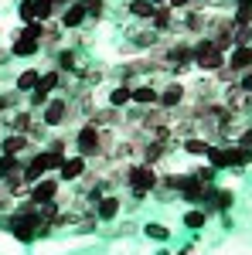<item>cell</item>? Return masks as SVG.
I'll use <instances>...</instances> for the list:
<instances>
[{"label": "cell", "instance_id": "1", "mask_svg": "<svg viewBox=\"0 0 252 255\" xmlns=\"http://www.w3.org/2000/svg\"><path fill=\"white\" fill-rule=\"evenodd\" d=\"M7 232L17 238V242L31 245L34 238L48 235V232H51V225H44L38 215H20V211H10V215H7Z\"/></svg>", "mask_w": 252, "mask_h": 255}, {"label": "cell", "instance_id": "2", "mask_svg": "<svg viewBox=\"0 0 252 255\" xmlns=\"http://www.w3.org/2000/svg\"><path fill=\"white\" fill-rule=\"evenodd\" d=\"M157 180H160V174H157V167H150V163H130L123 170V184L133 191L136 201H143V197L150 194L157 187Z\"/></svg>", "mask_w": 252, "mask_h": 255}, {"label": "cell", "instance_id": "3", "mask_svg": "<svg viewBox=\"0 0 252 255\" xmlns=\"http://www.w3.org/2000/svg\"><path fill=\"white\" fill-rule=\"evenodd\" d=\"M10 55L14 58H34L41 51V20H34V24H20L17 34L10 38Z\"/></svg>", "mask_w": 252, "mask_h": 255}, {"label": "cell", "instance_id": "4", "mask_svg": "<svg viewBox=\"0 0 252 255\" xmlns=\"http://www.w3.org/2000/svg\"><path fill=\"white\" fill-rule=\"evenodd\" d=\"M191 51H194V68L205 72V75H215V72L225 65V55L212 44V38H198L191 44Z\"/></svg>", "mask_w": 252, "mask_h": 255}, {"label": "cell", "instance_id": "5", "mask_svg": "<svg viewBox=\"0 0 252 255\" xmlns=\"http://www.w3.org/2000/svg\"><path fill=\"white\" fill-rule=\"evenodd\" d=\"M75 153H78V157H85V160L102 157V129L92 126L89 119L75 129Z\"/></svg>", "mask_w": 252, "mask_h": 255}, {"label": "cell", "instance_id": "6", "mask_svg": "<svg viewBox=\"0 0 252 255\" xmlns=\"http://www.w3.org/2000/svg\"><path fill=\"white\" fill-rule=\"evenodd\" d=\"M41 123L48 126V129H58V126H65L68 119H72V99L65 96H51L48 99V106L41 109Z\"/></svg>", "mask_w": 252, "mask_h": 255}, {"label": "cell", "instance_id": "7", "mask_svg": "<svg viewBox=\"0 0 252 255\" xmlns=\"http://www.w3.org/2000/svg\"><path fill=\"white\" fill-rule=\"evenodd\" d=\"M232 204H235V194L229 191V187H208L198 208L212 218V215H229V208H232Z\"/></svg>", "mask_w": 252, "mask_h": 255}, {"label": "cell", "instance_id": "8", "mask_svg": "<svg viewBox=\"0 0 252 255\" xmlns=\"http://www.w3.org/2000/svg\"><path fill=\"white\" fill-rule=\"evenodd\" d=\"M61 194V180L58 177H41L38 184H31V191H27V201H34V204H48V201H58Z\"/></svg>", "mask_w": 252, "mask_h": 255}, {"label": "cell", "instance_id": "9", "mask_svg": "<svg viewBox=\"0 0 252 255\" xmlns=\"http://www.w3.org/2000/svg\"><path fill=\"white\" fill-rule=\"evenodd\" d=\"M89 174V160L85 157H65L61 160V167H58V180L61 184H78V180H82V177Z\"/></svg>", "mask_w": 252, "mask_h": 255}, {"label": "cell", "instance_id": "10", "mask_svg": "<svg viewBox=\"0 0 252 255\" xmlns=\"http://www.w3.org/2000/svg\"><path fill=\"white\" fill-rule=\"evenodd\" d=\"M89 211H92L99 221H116L119 211H123V201H119L116 194H102V197H96V201L89 204Z\"/></svg>", "mask_w": 252, "mask_h": 255}, {"label": "cell", "instance_id": "11", "mask_svg": "<svg viewBox=\"0 0 252 255\" xmlns=\"http://www.w3.org/2000/svg\"><path fill=\"white\" fill-rule=\"evenodd\" d=\"M184 99H188V85L184 82H167L164 89H160V109H167V113H174L177 106H184Z\"/></svg>", "mask_w": 252, "mask_h": 255}, {"label": "cell", "instance_id": "12", "mask_svg": "<svg viewBox=\"0 0 252 255\" xmlns=\"http://www.w3.org/2000/svg\"><path fill=\"white\" fill-rule=\"evenodd\" d=\"M58 24H61V31H78L82 24H89V14H85L82 0H72V3L61 10V14H58Z\"/></svg>", "mask_w": 252, "mask_h": 255}, {"label": "cell", "instance_id": "13", "mask_svg": "<svg viewBox=\"0 0 252 255\" xmlns=\"http://www.w3.org/2000/svg\"><path fill=\"white\" fill-rule=\"evenodd\" d=\"M164 65H174V68H191L194 65V51L188 41H174L167 51H164Z\"/></svg>", "mask_w": 252, "mask_h": 255}, {"label": "cell", "instance_id": "14", "mask_svg": "<svg viewBox=\"0 0 252 255\" xmlns=\"http://www.w3.org/2000/svg\"><path fill=\"white\" fill-rule=\"evenodd\" d=\"M225 65L232 68L235 75L249 72V68H252V44H239V48H232V51L225 55Z\"/></svg>", "mask_w": 252, "mask_h": 255}, {"label": "cell", "instance_id": "15", "mask_svg": "<svg viewBox=\"0 0 252 255\" xmlns=\"http://www.w3.org/2000/svg\"><path fill=\"white\" fill-rule=\"evenodd\" d=\"M215 187V184H212ZM208 191V184H201V180H194L191 174H181V187H177V194L184 197V201H191V204H201V197Z\"/></svg>", "mask_w": 252, "mask_h": 255}, {"label": "cell", "instance_id": "16", "mask_svg": "<svg viewBox=\"0 0 252 255\" xmlns=\"http://www.w3.org/2000/svg\"><path fill=\"white\" fill-rule=\"evenodd\" d=\"M89 123L92 126H99V129H119L123 126V113L119 109H92V116H89Z\"/></svg>", "mask_w": 252, "mask_h": 255}, {"label": "cell", "instance_id": "17", "mask_svg": "<svg viewBox=\"0 0 252 255\" xmlns=\"http://www.w3.org/2000/svg\"><path fill=\"white\" fill-rule=\"evenodd\" d=\"M27 146H34V143L24 136V133H7V136L0 139V153H10V157H24Z\"/></svg>", "mask_w": 252, "mask_h": 255}, {"label": "cell", "instance_id": "18", "mask_svg": "<svg viewBox=\"0 0 252 255\" xmlns=\"http://www.w3.org/2000/svg\"><path fill=\"white\" fill-rule=\"evenodd\" d=\"M157 102H160V89L147 85V82L133 85V106H140V109H154Z\"/></svg>", "mask_w": 252, "mask_h": 255}, {"label": "cell", "instance_id": "19", "mask_svg": "<svg viewBox=\"0 0 252 255\" xmlns=\"http://www.w3.org/2000/svg\"><path fill=\"white\" fill-rule=\"evenodd\" d=\"M174 20H177V14L167 7V3H160V7L154 10V17H150V27L160 34V31H171V27H174Z\"/></svg>", "mask_w": 252, "mask_h": 255}, {"label": "cell", "instance_id": "20", "mask_svg": "<svg viewBox=\"0 0 252 255\" xmlns=\"http://www.w3.org/2000/svg\"><path fill=\"white\" fill-rule=\"evenodd\" d=\"M78 61H82V55H78L75 48H65V51L55 55V68H58V72H82Z\"/></svg>", "mask_w": 252, "mask_h": 255}, {"label": "cell", "instance_id": "21", "mask_svg": "<svg viewBox=\"0 0 252 255\" xmlns=\"http://www.w3.org/2000/svg\"><path fill=\"white\" fill-rule=\"evenodd\" d=\"M126 106H133V85L123 82L109 92V109H126Z\"/></svg>", "mask_w": 252, "mask_h": 255}, {"label": "cell", "instance_id": "22", "mask_svg": "<svg viewBox=\"0 0 252 255\" xmlns=\"http://www.w3.org/2000/svg\"><path fill=\"white\" fill-rule=\"evenodd\" d=\"M34 113H31V109H14V113H10V133H24V136H27V129H31V123H34Z\"/></svg>", "mask_w": 252, "mask_h": 255}, {"label": "cell", "instance_id": "23", "mask_svg": "<svg viewBox=\"0 0 252 255\" xmlns=\"http://www.w3.org/2000/svg\"><path fill=\"white\" fill-rule=\"evenodd\" d=\"M229 160H232V170H239V167H249V163H252V146L229 143Z\"/></svg>", "mask_w": 252, "mask_h": 255}, {"label": "cell", "instance_id": "24", "mask_svg": "<svg viewBox=\"0 0 252 255\" xmlns=\"http://www.w3.org/2000/svg\"><path fill=\"white\" fill-rule=\"evenodd\" d=\"M205 160H208V167H215V170H229V167H232V160H229V146H208Z\"/></svg>", "mask_w": 252, "mask_h": 255}, {"label": "cell", "instance_id": "25", "mask_svg": "<svg viewBox=\"0 0 252 255\" xmlns=\"http://www.w3.org/2000/svg\"><path fill=\"white\" fill-rule=\"evenodd\" d=\"M58 38H61V24H58V17L44 20V24H41V48H44V44H48V48H55V44H58Z\"/></svg>", "mask_w": 252, "mask_h": 255}, {"label": "cell", "instance_id": "26", "mask_svg": "<svg viewBox=\"0 0 252 255\" xmlns=\"http://www.w3.org/2000/svg\"><path fill=\"white\" fill-rule=\"evenodd\" d=\"M38 79H41V72H38V68H24V72L17 75V82H14V89H17L20 96H27V92H34Z\"/></svg>", "mask_w": 252, "mask_h": 255}, {"label": "cell", "instance_id": "27", "mask_svg": "<svg viewBox=\"0 0 252 255\" xmlns=\"http://www.w3.org/2000/svg\"><path fill=\"white\" fill-rule=\"evenodd\" d=\"M24 170V157H10V153H0V180L14 177Z\"/></svg>", "mask_w": 252, "mask_h": 255}, {"label": "cell", "instance_id": "28", "mask_svg": "<svg viewBox=\"0 0 252 255\" xmlns=\"http://www.w3.org/2000/svg\"><path fill=\"white\" fill-rule=\"evenodd\" d=\"M126 10H130V17H136V20H150L157 7L150 0H126Z\"/></svg>", "mask_w": 252, "mask_h": 255}, {"label": "cell", "instance_id": "29", "mask_svg": "<svg viewBox=\"0 0 252 255\" xmlns=\"http://www.w3.org/2000/svg\"><path fill=\"white\" fill-rule=\"evenodd\" d=\"M232 24H235V27H252V0H249V3H235Z\"/></svg>", "mask_w": 252, "mask_h": 255}, {"label": "cell", "instance_id": "30", "mask_svg": "<svg viewBox=\"0 0 252 255\" xmlns=\"http://www.w3.org/2000/svg\"><path fill=\"white\" fill-rule=\"evenodd\" d=\"M208 146H212V143H208L205 136H188L184 139V153H188V157H205Z\"/></svg>", "mask_w": 252, "mask_h": 255}, {"label": "cell", "instance_id": "31", "mask_svg": "<svg viewBox=\"0 0 252 255\" xmlns=\"http://www.w3.org/2000/svg\"><path fill=\"white\" fill-rule=\"evenodd\" d=\"M143 235L154 238V242H167V238H171V228L160 225V221H147V225H143Z\"/></svg>", "mask_w": 252, "mask_h": 255}, {"label": "cell", "instance_id": "32", "mask_svg": "<svg viewBox=\"0 0 252 255\" xmlns=\"http://www.w3.org/2000/svg\"><path fill=\"white\" fill-rule=\"evenodd\" d=\"M205 225H208V215H205L201 208H191V211H184V228L198 232V228H205Z\"/></svg>", "mask_w": 252, "mask_h": 255}, {"label": "cell", "instance_id": "33", "mask_svg": "<svg viewBox=\"0 0 252 255\" xmlns=\"http://www.w3.org/2000/svg\"><path fill=\"white\" fill-rule=\"evenodd\" d=\"M48 99H51V92H48V89H41V85H34V92H27V106H31V113H34V109H44V106H48Z\"/></svg>", "mask_w": 252, "mask_h": 255}, {"label": "cell", "instance_id": "34", "mask_svg": "<svg viewBox=\"0 0 252 255\" xmlns=\"http://www.w3.org/2000/svg\"><path fill=\"white\" fill-rule=\"evenodd\" d=\"M82 7H85L89 20H99L102 14H106V0H82Z\"/></svg>", "mask_w": 252, "mask_h": 255}, {"label": "cell", "instance_id": "35", "mask_svg": "<svg viewBox=\"0 0 252 255\" xmlns=\"http://www.w3.org/2000/svg\"><path fill=\"white\" fill-rule=\"evenodd\" d=\"M17 17H20V24H34V0H20L17 3Z\"/></svg>", "mask_w": 252, "mask_h": 255}, {"label": "cell", "instance_id": "36", "mask_svg": "<svg viewBox=\"0 0 252 255\" xmlns=\"http://www.w3.org/2000/svg\"><path fill=\"white\" fill-rule=\"evenodd\" d=\"M133 38H136V44H140V48H150V44H157V41H160V34L150 27V31H140V34H133Z\"/></svg>", "mask_w": 252, "mask_h": 255}, {"label": "cell", "instance_id": "37", "mask_svg": "<svg viewBox=\"0 0 252 255\" xmlns=\"http://www.w3.org/2000/svg\"><path fill=\"white\" fill-rule=\"evenodd\" d=\"M191 177L212 187V184H215V167H198V170H191Z\"/></svg>", "mask_w": 252, "mask_h": 255}, {"label": "cell", "instance_id": "38", "mask_svg": "<svg viewBox=\"0 0 252 255\" xmlns=\"http://www.w3.org/2000/svg\"><path fill=\"white\" fill-rule=\"evenodd\" d=\"M215 79L222 82V85H235V82H239V75H235V72L229 68V65H222V68L215 72Z\"/></svg>", "mask_w": 252, "mask_h": 255}, {"label": "cell", "instance_id": "39", "mask_svg": "<svg viewBox=\"0 0 252 255\" xmlns=\"http://www.w3.org/2000/svg\"><path fill=\"white\" fill-rule=\"evenodd\" d=\"M239 89H242L246 96H252V68H249V72H242V75H239Z\"/></svg>", "mask_w": 252, "mask_h": 255}, {"label": "cell", "instance_id": "40", "mask_svg": "<svg viewBox=\"0 0 252 255\" xmlns=\"http://www.w3.org/2000/svg\"><path fill=\"white\" fill-rule=\"evenodd\" d=\"M10 58H14V55H10V48H0V65H7Z\"/></svg>", "mask_w": 252, "mask_h": 255}, {"label": "cell", "instance_id": "41", "mask_svg": "<svg viewBox=\"0 0 252 255\" xmlns=\"http://www.w3.org/2000/svg\"><path fill=\"white\" fill-rule=\"evenodd\" d=\"M150 3H154V7H160V3H167V0H150Z\"/></svg>", "mask_w": 252, "mask_h": 255}, {"label": "cell", "instance_id": "42", "mask_svg": "<svg viewBox=\"0 0 252 255\" xmlns=\"http://www.w3.org/2000/svg\"><path fill=\"white\" fill-rule=\"evenodd\" d=\"M157 255H174V252H167V249H160V252H157Z\"/></svg>", "mask_w": 252, "mask_h": 255}, {"label": "cell", "instance_id": "43", "mask_svg": "<svg viewBox=\"0 0 252 255\" xmlns=\"http://www.w3.org/2000/svg\"><path fill=\"white\" fill-rule=\"evenodd\" d=\"M249 44H252V27H249Z\"/></svg>", "mask_w": 252, "mask_h": 255}, {"label": "cell", "instance_id": "44", "mask_svg": "<svg viewBox=\"0 0 252 255\" xmlns=\"http://www.w3.org/2000/svg\"><path fill=\"white\" fill-rule=\"evenodd\" d=\"M235 3H249V0H235Z\"/></svg>", "mask_w": 252, "mask_h": 255}, {"label": "cell", "instance_id": "45", "mask_svg": "<svg viewBox=\"0 0 252 255\" xmlns=\"http://www.w3.org/2000/svg\"><path fill=\"white\" fill-rule=\"evenodd\" d=\"M0 34H3V27H0Z\"/></svg>", "mask_w": 252, "mask_h": 255}]
</instances>
